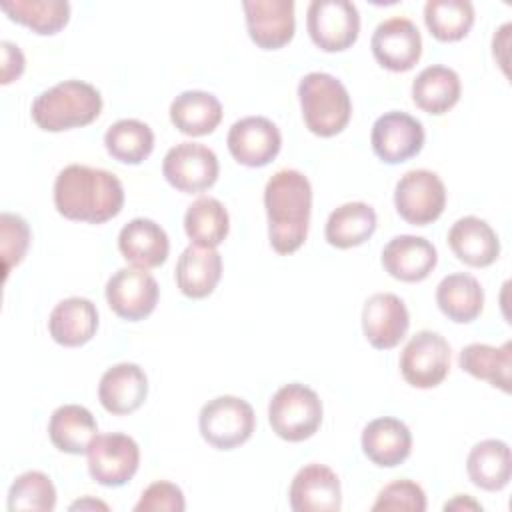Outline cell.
Listing matches in <instances>:
<instances>
[{"label":"cell","mask_w":512,"mask_h":512,"mask_svg":"<svg viewBox=\"0 0 512 512\" xmlns=\"http://www.w3.org/2000/svg\"><path fill=\"white\" fill-rule=\"evenodd\" d=\"M54 206L68 220L104 224L120 214L124 186L108 170L70 164L54 180Z\"/></svg>","instance_id":"1"},{"label":"cell","mask_w":512,"mask_h":512,"mask_svg":"<svg viewBox=\"0 0 512 512\" xmlns=\"http://www.w3.org/2000/svg\"><path fill=\"white\" fill-rule=\"evenodd\" d=\"M270 246L278 254L296 252L306 236L312 212L310 180L292 168L278 170L264 188Z\"/></svg>","instance_id":"2"},{"label":"cell","mask_w":512,"mask_h":512,"mask_svg":"<svg viewBox=\"0 0 512 512\" xmlns=\"http://www.w3.org/2000/svg\"><path fill=\"white\" fill-rule=\"evenodd\" d=\"M100 110L102 96L92 84L64 80L40 92L32 102L30 114L38 128L46 132H62L94 122Z\"/></svg>","instance_id":"3"},{"label":"cell","mask_w":512,"mask_h":512,"mask_svg":"<svg viewBox=\"0 0 512 512\" xmlns=\"http://www.w3.org/2000/svg\"><path fill=\"white\" fill-rule=\"evenodd\" d=\"M298 100L306 128L322 138L340 134L352 116L346 86L326 72H310L298 84Z\"/></svg>","instance_id":"4"},{"label":"cell","mask_w":512,"mask_h":512,"mask_svg":"<svg viewBox=\"0 0 512 512\" xmlns=\"http://www.w3.org/2000/svg\"><path fill=\"white\" fill-rule=\"evenodd\" d=\"M322 414L320 396L300 382L278 388L268 404L272 432L288 442H302L314 436L322 424Z\"/></svg>","instance_id":"5"},{"label":"cell","mask_w":512,"mask_h":512,"mask_svg":"<svg viewBox=\"0 0 512 512\" xmlns=\"http://www.w3.org/2000/svg\"><path fill=\"white\" fill-rule=\"evenodd\" d=\"M198 426L202 438L212 448L234 450L250 440L256 416L246 400L238 396H216L202 406Z\"/></svg>","instance_id":"6"},{"label":"cell","mask_w":512,"mask_h":512,"mask_svg":"<svg viewBox=\"0 0 512 512\" xmlns=\"http://www.w3.org/2000/svg\"><path fill=\"white\" fill-rule=\"evenodd\" d=\"M312 42L324 52L350 48L360 32V14L350 0H312L306 12Z\"/></svg>","instance_id":"7"},{"label":"cell","mask_w":512,"mask_h":512,"mask_svg":"<svg viewBox=\"0 0 512 512\" xmlns=\"http://www.w3.org/2000/svg\"><path fill=\"white\" fill-rule=\"evenodd\" d=\"M394 206L400 218L408 224H432L444 212L446 186L432 170H410L396 184Z\"/></svg>","instance_id":"8"},{"label":"cell","mask_w":512,"mask_h":512,"mask_svg":"<svg viewBox=\"0 0 512 512\" xmlns=\"http://www.w3.org/2000/svg\"><path fill=\"white\" fill-rule=\"evenodd\" d=\"M88 472L94 482L118 488L134 478L140 466V448L122 432L98 434L88 446Z\"/></svg>","instance_id":"9"},{"label":"cell","mask_w":512,"mask_h":512,"mask_svg":"<svg viewBox=\"0 0 512 512\" xmlns=\"http://www.w3.org/2000/svg\"><path fill=\"white\" fill-rule=\"evenodd\" d=\"M450 370V344L432 330L416 332L400 354V372L414 388H434Z\"/></svg>","instance_id":"10"},{"label":"cell","mask_w":512,"mask_h":512,"mask_svg":"<svg viewBox=\"0 0 512 512\" xmlns=\"http://www.w3.org/2000/svg\"><path fill=\"white\" fill-rule=\"evenodd\" d=\"M220 164L216 154L198 142H180L172 146L162 160V174L166 182L184 192L198 194L214 186Z\"/></svg>","instance_id":"11"},{"label":"cell","mask_w":512,"mask_h":512,"mask_svg":"<svg viewBox=\"0 0 512 512\" xmlns=\"http://www.w3.org/2000/svg\"><path fill=\"white\" fill-rule=\"evenodd\" d=\"M160 288L144 268H120L106 282V300L116 316L138 322L150 316L158 304Z\"/></svg>","instance_id":"12"},{"label":"cell","mask_w":512,"mask_h":512,"mask_svg":"<svg viewBox=\"0 0 512 512\" xmlns=\"http://www.w3.org/2000/svg\"><path fill=\"white\" fill-rule=\"evenodd\" d=\"M374 154L386 164H400L414 158L424 146V126L418 118L390 110L376 118L370 132Z\"/></svg>","instance_id":"13"},{"label":"cell","mask_w":512,"mask_h":512,"mask_svg":"<svg viewBox=\"0 0 512 512\" xmlns=\"http://www.w3.org/2000/svg\"><path fill=\"white\" fill-rule=\"evenodd\" d=\"M370 48L382 68L408 72L422 56V36L412 20L394 16L376 26Z\"/></svg>","instance_id":"14"},{"label":"cell","mask_w":512,"mask_h":512,"mask_svg":"<svg viewBox=\"0 0 512 512\" xmlns=\"http://www.w3.org/2000/svg\"><path fill=\"white\" fill-rule=\"evenodd\" d=\"M226 144L238 164L260 168L278 156L282 136L272 120L264 116H246L230 126Z\"/></svg>","instance_id":"15"},{"label":"cell","mask_w":512,"mask_h":512,"mask_svg":"<svg viewBox=\"0 0 512 512\" xmlns=\"http://www.w3.org/2000/svg\"><path fill=\"white\" fill-rule=\"evenodd\" d=\"M248 36L262 50L286 46L296 28L292 0H244Z\"/></svg>","instance_id":"16"},{"label":"cell","mask_w":512,"mask_h":512,"mask_svg":"<svg viewBox=\"0 0 512 512\" xmlns=\"http://www.w3.org/2000/svg\"><path fill=\"white\" fill-rule=\"evenodd\" d=\"M410 316L406 304L392 292L372 294L362 308V332L378 350H390L406 336Z\"/></svg>","instance_id":"17"},{"label":"cell","mask_w":512,"mask_h":512,"mask_svg":"<svg viewBox=\"0 0 512 512\" xmlns=\"http://www.w3.org/2000/svg\"><path fill=\"white\" fill-rule=\"evenodd\" d=\"M288 496L294 512H336L342 506L340 480L324 464L300 468L292 478Z\"/></svg>","instance_id":"18"},{"label":"cell","mask_w":512,"mask_h":512,"mask_svg":"<svg viewBox=\"0 0 512 512\" xmlns=\"http://www.w3.org/2000/svg\"><path fill=\"white\" fill-rule=\"evenodd\" d=\"M148 396V376L132 362H120L108 368L98 384V400L110 414L124 416L138 410Z\"/></svg>","instance_id":"19"},{"label":"cell","mask_w":512,"mask_h":512,"mask_svg":"<svg viewBox=\"0 0 512 512\" xmlns=\"http://www.w3.org/2000/svg\"><path fill=\"white\" fill-rule=\"evenodd\" d=\"M438 252L434 244L422 236H394L382 250L384 270L402 282H420L436 268Z\"/></svg>","instance_id":"20"},{"label":"cell","mask_w":512,"mask_h":512,"mask_svg":"<svg viewBox=\"0 0 512 512\" xmlns=\"http://www.w3.org/2000/svg\"><path fill=\"white\" fill-rule=\"evenodd\" d=\"M118 250L136 268H158L170 252L168 234L150 218H134L118 234Z\"/></svg>","instance_id":"21"},{"label":"cell","mask_w":512,"mask_h":512,"mask_svg":"<svg viewBox=\"0 0 512 512\" xmlns=\"http://www.w3.org/2000/svg\"><path fill=\"white\" fill-rule=\"evenodd\" d=\"M448 244L460 262L474 268H486L500 256L498 234L478 216L458 218L448 232Z\"/></svg>","instance_id":"22"},{"label":"cell","mask_w":512,"mask_h":512,"mask_svg":"<svg viewBox=\"0 0 512 512\" xmlns=\"http://www.w3.org/2000/svg\"><path fill=\"white\" fill-rule=\"evenodd\" d=\"M362 450L372 464L392 468L410 456L412 434L402 420L382 416L362 430Z\"/></svg>","instance_id":"23"},{"label":"cell","mask_w":512,"mask_h":512,"mask_svg":"<svg viewBox=\"0 0 512 512\" xmlns=\"http://www.w3.org/2000/svg\"><path fill=\"white\" fill-rule=\"evenodd\" d=\"M98 330V310L92 300L72 296L60 300L48 318V332L54 342L76 348L92 340Z\"/></svg>","instance_id":"24"},{"label":"cell","mask_w":512,"mask_h":512,"mask_svg":"<svg viewBox=\"0 0 512 512\" xmlns=\"http://www.w3.org/2000/svg\"><path fill=\"white\" fill-rule=\"evenodd\" d=\"M222 276V256L216 248L190 244L176 262V284L188 298H206Z\"/></svg>","instance_id":"25"},{"label":"cell","mask_w":512,"mask_h":512,"mask_svg":"<svg viewBox=\"0 0 512 512\" xmlns=\"http://www.w3.org/2000/svg\"><path fill=\"white\" fill-rule=\"evenodd\" d=\"M466 472L472 484L486 492H498L506 488L512 476L510 446L496 438L474 444L466 458Z\"/></svg>","instance_id":"26"},{"label":"cell","mask_w":512,"mask_h":512,"mask_svg":"<svg viewBox=\"0 0 512 512\" xmlns=\"http://www.w3.org/2000/svg\"><path fill=\"white\" fill-rule=\"evenodd\" d=\"M48 436L60 452L86 454L88 446L98 436V424L88 408L80 404H64L52 412Z\"/></svg>","instance_id":"27"},{"label":"cell","mask_w":512,"mask_h":512,"mask_svg":"<svg viewBox=\"0 0 512 512\" xmlns=\"http://www.w3.org/2000/svg\"><path fill=\"white\" fill-rule=\"evenodd\" d=\"M460 92V76L442 64L426 66L412 82L414 104L434 116L446 114L460 100Z\"/></svg>","instance_id":"28"},{"label":"cell","mask_w":512,"mask_h":512,"mask_svg":"<svg viewBox=\"0 0 512 512\" xmlns=\"http://www.w3.org/2000/svg\"><path fill=\"white\" fill-rule=\"evenodd\" d=\"M436 304L452 322L468 324L476 320L484 308V290L472 274L454 272L440 280Z\"/></svg>","instance_id":"29"},{"label":"cell","mask_w":512,"mask_h":512,"mask_svg":"<svg viewBox=\"0 0 512 512\" xmlns=\"http://www.w3.org/2000/svg\"><path fill=\"white\" fill-rule=\"evenodd\" d=\"M172 124L188 136H206L214 132L222 120L220 100L204 90H186L170 104Z\"/></svg>","instance_id":"30"},{"label":"cell","mask_w":512,"mask_h":512,"mask_svg":"<svg viewBox=\"0 0 512 512\" xmlns=\"http://www.w3.org/2000/svg\"><path fill=\"white\" fill-rule=\"evenodd\" d=\"M376 230V212L366 202H346L330 212L324 236L340 250L364 244Z\"/></svg>","instance_id":"31"},{"label":"cell","mask_w":512,"mask_h":512,"mask_svg":"<svg viewBox=\"0 0 512 512\" xmlns=\"http://www.w3.org/2000/svg\"><path fill=\"white\" fill-rule=\"evenodd\" d=\"M460 368L478 380H486L490 386L510 392V372H512V342L502 346L490 344H468L460 352Z\"/></svg>","instance_id":"32"},{"label":"cell","mask_w":512,"mask_h":512,"mask_svg":"<svg viewBox=\"0 0 512 512\" xmlns=\"http://www.w3.org/2000/svg\"><path fill=\"white\" fill-rule=\"evenodd\" d=\"M184 230L196 246L216 248L230 230V218L224 204L212 196H200L184 214Z\"/></svg>","instance_id":"33"},{"label":"cell","mask_w":512,"mask_h":512,"mask_svg":"<svg viewBox=\"0 0 512 512\" xmlns=\"http://www.w3.org/2000/svg\"><path fill=\"white\" fill-rule=\"evenodd\" d=\"M108 154L122 164H140L154 150L152 128L136 118H122L104 132Z\"/></svg>","instance_id":"34"},{"label":"cell","mask_w":512,"mask_h":512,"mask_svg":"<svg viewBox=\"0 0 512 512\" xmlns=\"http://www.w3.org/2000/svg\"><path fill=\"white\" fill-rule=\"evenodd\" d=\"M0 8L10 20L42 36L60 32L70 20V4L66 0H4Z\"/></svg>","instance_id":"35"},{"label":"cell","mask_w":512,"mask_h":512,"mask_svg":"<svg viewBox=\"0 0 512 512\" xmlns=\"http://www.w3.org/2000/svg\"><path fill=\"white\" fill-rule=\"evenodd\" d=\"M424 22L440 42L462 40L474 24V6L468 0H428Z\"/></svg>","instance_id":"36"},{"label":"cell","mask_w":512,"mask_h":512,"mask_svg":"<svg viewBox=\"0 0 512 512\" xmlns=\"http://www.w3.org/2000/svg\"><path fill=\"white\" fill-rule=\"evenodd\" d=\"M56 508V488L40 470L20 474L8 490L10 512H52Z\"/></svg>","instance_id":"37"},{"label":"cell","mask_w":512,"mask_h":512,"mask_svg":"<svg viewBox=\"0 0 512 512\" xmlns=\"http://www.w3.org/2000/svg\"><path fill=\"white\" fill-rule=\"evenodd\" d=\"M0 246H2V260H4V276H8L10 270L24 260L30 246V228L22 216L2 212Z\"/></svg>","instance_id":"38"},{"label":"cell","mask_w":512,"mask_h":512,"mask_svg":"<svg viewBox=\"0 0 512 512\" xmlns=\"http://www.w3.org/2000/svg\"><path fill=\"white\" fill-rule=\"evenodd\" d=\"M372 510H408V512H424L426 510V494L420 484L412 480H394L386 484L380 492Z\"/></svg>","instance_id":"39"},{"label":"cell","mask_w":512,"mask_h":512,"mask_svg":"<svg viewBox=\"0 0 512 512\" xmlns=\"http://www.w3.org/2000/svg\"><path fill=\"white\" fill-rule=\"evenodd\" d=\"M186 508L182 490L166 480L152 482L134 506V512H182Z\"/></svg>","instance_id":"40"},{"label":"cell","mask_w":512,"mask_h":512,"mask_svg":"<svg viewBox=\"0 0 512 512\" xmlns=\"http://www.w3.org/2000/svg\"><path fill=\"white\" fill-rule=\"evenodd\" d=\"M0 48H2V80L0 82L10 84L16 78H20L24 72V66H26L24 54L16 44L8 40H2Z\"/></svg>","instance_id":"41"},{"label":"cell","mask_w":512,"mask_h":512,"mask_svg":"<svg viewBox=\"0 0 512 512\" xmlns=\"http://www.w3.org/2000/svg\"><path fill=\"white\" fill-rule=\"evenodd\" d=\"M444 510H482V506L468 494H458L444 504Z\"/></svg>","instance_id":"42"},{"label":"cell","mask_w":512,"mask_h":512,"mask_svg":"<svg viewBox=\"0 0 512 512\" xmlns=\"http://www.w3.org/2000/svg\"><path fill=\"white\" fill-rule=\"evenodd\" d=\"M86 508H90V510H96V508H100V510H108V506H106L104 502H100V500H92V498L78 500V502H74V504L70 506V510H86Z\"/></svg>","instance_id":"43"}]
</instances>
